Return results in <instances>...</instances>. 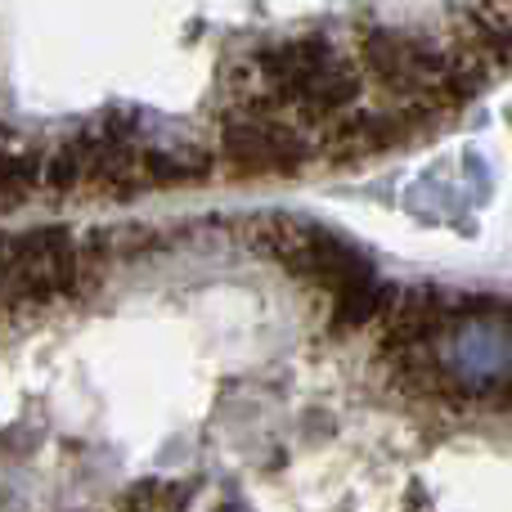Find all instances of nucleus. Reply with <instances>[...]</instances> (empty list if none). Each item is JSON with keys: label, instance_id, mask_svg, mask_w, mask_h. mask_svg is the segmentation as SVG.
Returning <instances> with one entry per match:
<instances>
[{"label": "nucleus", "instance_id": "nucleus-4", "mask_svg": "<svg viewBox=\"0 0 512 512\" xmlns=\"http://www.w3.org/2000/svg\"><path fill=\"white\" fill-rule=\"evenodd\" d=\"M225 158L243 171H292L310 153L292 126L274 122L270 108H243L230 126L221 131Z\"/></svg>", "mask_w": 512, "mask_h": 512}, {"label": "nucleus", "instance_id": "nucleus-3", "mask_svg": "<svg viewBox=\"0 0 512 512\" xmlns=\"http://www.w3.org/2000/svg\"><path fill=\"white\" fill-rule=\"evenodd\" d=\"M81 279V252L63 230H32L0 243V306L63 297Z\"/></svg>", "mask_w": 512, "mask_h": 512}, {"label": "nucleus", "instance_id": "nucleus-7", "mask_svg": "<svg viewBox=\"0 0 512 512\" xmlns=\"http://www.w3.org/2000/svg\"><path fill=\"white\" fill-rule=\"evenodd\" d=\"M225 512H239V508H225Z\"/></svg>", "mask_w": 512, "mask_h": 512}, {"label": "nucleus", "instance_id": "nucleus-5", "mask_svg": "<svg viewBox=\"0 0 512 512\" xmlns=\"http://www.w3.org/2000/svg\"><path fill=\"white\" fill-rule=\"evenodd\" d=\"M185 504H189L185 486H162V481H153V486H135L131 495L122 499V512H185Z\"/></svg>", "mask_w": 512, "mask_h": 512}, {"label": "nucleus", "instance_id": "nucleus-6", "mask_svg": "<svg viewBox=\"0 0 512 512\" xmlns=\"http://www.w3.org/2000/svg\"><path fill=\"white\" fill-rule=\"evenodd\" d=\"M32 176H36V167H27L23 158H5L0 153V207H14L27 194Z\"/></svg>", "mask_w": 512, "mask_h": 512}, {"label": "nucleus", "instance_id": "nucleus-2", "mask_svg": "<svg viewBox=\"0 0 512 512\" xmlns=\"http://www.w3.org/2000/svg\"><path fill=\"white\" fill-rule=\"evenodd\" d=\"M252 239L261 243L274 261H283L297 279L315 283L333 297L337 319L342 324H364L387 306V288L378 283L373 265L346 239L319 230L306 221H261L252 230Z\"/></svg>", "mask_w": 512, "mask_h": 512}, {"label": "nucleus", "instance_id": "nucleus-1", "mask_svg": "<svg viewBox=\"0 0 512 512\" xmlns=\"http://www.w3.org/2000/svg\"><path fill=\"white\" fill-rule=\"evenodd\" d=\"M423 391L463 400H512V315L499 306L450 310L427 342L391 355Z\"/></svg>", "mask_w": 512, "mask_h": 512}]
</instances>
